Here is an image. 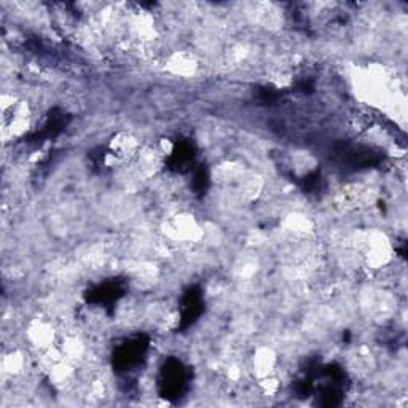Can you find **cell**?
Returning <instances> with one entry per match:
<instances>
[{
	"instance_id": "277c9868",
	"label": "cell",
	"mask_w": 408,
	"mask_h": 408,
	"mask_svg": "<svg viewBox=\"0 0 408 408\" xmlns=\"http://www.w3.org/2000/svg\"><path fill=\"white\" fill-rule=\"evenodd\" d=\"M166 66H168L169 71L174 72L176 75L187 77V75L195 74L198 62L193 55H189V53H185V51H179V53H174L173 56L168 58Z\"/></svg>"
},
{
	"instance_id": "5b68a950",
	"label": "cell",
	"mask_w": 408,
	"mask_h": 408,
	"mask_svg": "<svg viewBox=\"0 0 408 408\" xmlns=\"http://www.w3.org/2000/svg\"><path fill=\"white\" fill-rule=\"evenodd\" d=\"M24 365V354H21L19 351H12L3 357V372L10 375V377H16V375L23 373Z\"/></svg>"
},
{
	"instance_id": "3957f363",
	"label": "cell",
	"mask_w": 408,
	"mask_h": 408,
	"mask_svg": "<svg viewBox=\"0 0 408 408\" xmlns=\"http://www.w3.org/2000/svg\"><path fill=\"white\" fill-rule=\"evenodd\" d=\"M276 364H278V357L271 348H260V350H257L254 354V361H252L254 372L257 377H259V380L263 377L275 375Z\"/></svg>"
},
{
	"instance_id": "6da1fadb",
	"label": "cell",
	"mask_w": 408,
	"mask_h": 408,
	"mask_svg": "<svg viewBox=\"0 0 408 408\" xmlns=\"http://www.w3.org/2000/svg\"><path fill=\"white\" fill-rule=\"evenodd\" d=\"M55 329L45 321H34L28 327V340L35 348H39V351L50 350L53 343H55Z\"/></svg>"
},
{
	"instance_id": "7a4b0ae2",
	"label": "cell",
	"mask_w": 408,
	"mask_h": 408,
	"mask_svg": "<svg viewBox=\"0 0 408 408\" xmlns=\"http://www.w3.org/2000/svg\"><path fill=\"white\" fill-rule=\"evenodd\" d=\"M112 155L118 160H130L133 157H137L141 146L139 141L130 133H118L110 142Z\"/></svg>"
}]
</instances>
